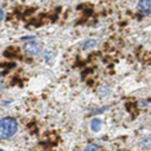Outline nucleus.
Instances as JSON below:
<instances>
[{
    "label": "nucleus",
    "instance_id": "nucleus-4",
    "mask_svg": "<svg viewBox=\"0 0 151 151\" xmlns=\"http://www.w3.org/2000/svg\"><path fill=\"white\" fill-rule=\"evenodd\" d=\"M101 126H102V121L98 118H94L91 120V123H90V128L94 133H97L99 131V129H101Z\"/></svg>",
    "mask_w": 151,
    "mask_h": 151
},
{
    "label": "nucleus",
    "instance_id": "nucleus-3",
    "mask_svg": "<svg viewBox=\"0 0 151 151\" xmlns=\"http://www.w3.org/2000/svg\"><path fill=\"white\" fill-rule=\"evenodd\" d=\"M137 10L142 15L151 14V0H139L137 3Z\"/></svg>",
    "mask_w": 151,
    "mask_h": 151
},
{
    "label": "nucleus",
    "instance_id": "nucleus-8",
    "mask_svg": "<svg viewBox=\"0 0 151 151\" xmlns=\"http://www.w3.org/2000/svg\"><path fill=\"white\" fill-rule=\"evenodd\" d=\"M106 110H108V106H104L103 108H100V109H96V110H94V111H92V114H94V115H97L98 113H103L104 111H106Z\"/></svg>",
    "mask_w": 151,
    "mask_h": 151
},
{
    "label": "nucleus",
    "instance_id": "nucleus-12",
    "mask_svg": "<svg viewBox=\"0 0 151 151\" xmlns=\"http://www.w3.org/2000/svg\"><path fill=\"white\" fill-rule=\"evenodd\" d=\"M0 151H4L3 149H1V148H0Z\"/></svg>",
    "mask_w": 151,
    "mask_h": 151
},
{
    "label": "nucleus",
    "instance_id": "nucleus-2",
    "mask_svg": "<svg viewBox=\"0 0 151 151\" xmlns=\"http://www.w3.org/2000/svg\"><path fill=\"white\" fill-rule=\"evenodd\" d=\"M24 50L28 55H30V56H35V55H37L40 53V51L42 50V45L40 44L39 42L37 41H30L28 42L24 45Z\"/></svg>",
    "mask_w": 151,
    "mask_h": 151
},
{
    "label": "nucleus",
    "instance_id": "nucleus-6",
    "mask_svg": "<svg viewBox=\"0 0 151 151\" xmlns=\"http://www.w3.org/2000/svg\"><path fill=\"white\" fill-rule=\"evenodd\" d=\"M140 144L142 147L151 148V136H146V137L142 138V140L140 141Z\"/></svg>",
    "mask_w": 151,
    "mask_h": 151
},
{
    "label": "nucleus",
    "instance_id": "nucleus-1",
    "mask_svg": "<svg viewBox=\"0 0 151 151\" xmlns=\"http://www.w3.org/2000/svg\"><path fill=\"white\" fill-rule=\"evenodd\" d=\"M18 123L13 117H5L0 120V139H7L16 135Z\"/></svg>",
    "mask_w": 151,
    "mask_h": 151
},
{
    "label": "nucleus",
    "instance_id": "nucleus-11",
    "mask_svg": "<svg viewBox=\"0 0 151 151\" xmlns=\"http://www.w3.org/2000/svg\"><path fill=\"white\" fill-rule=\"evenodd\" d=\"M1 78H2V74H1V72H0V80H1Z\"/></svg>",
    "mask_w": 151,
    "mask_h": 151
},
{
    "label": "nucleus",
    "instance_id": "nucleus-10",
    "mask_svg": "<svg viewBox=\"0 0 151 151\" xmlns=\"http://www.w3.org/2000/svg\"><path fill=\"white\" fill-rule=\"evenodd\" d=\"M12 100H10V101H3V103L2 104H9V103H11Z\"/></svg>",
    "mask_w": 151,
    "mask_h": 151
},
{
    "label": "nucleus",
    "instance_id": "nucleus-9",
    "mask_svg": "<svg viewBox=\"0 0 151 151\" xmlns=\"http://www.w3.org/2000/svg\"><path fill=\"white\" fill-rule=\"evenodd\" d=\"M3 18H4V11L0 8V22L3 20Z\"/></svg>",
    "mask_w": 151,
    "mask_h": 151
},
{
    "label": "nucleus",
    "instance_id": "nucleus-7",
    "mask_svg": "<svg viewBox=\"0 0 151 151\" xmlns=\"http://www.w3.org/2000/svg\"><path fill=\"white\" fill-rule=\"evenodd\" d=\"M98 149H99V147H98L97 144H95V143H91V144L86 146L85 149H83V151H98Z\"/></svg>",
    "mask_w": 151,
    "mask_h": 151
},
{
    "label": "nucleus",
    "instance_id": "nucleus-5",
    "mask_svg": "<svg viewBox=\"0 0 151 151\" xmlns=\"http://www.w3.org/2000/svg\"><path fill=\"white\" fill-rule=\"evenodd\" d=\"M95 44H96V40H95V39H88V40H86L85 43H83V46H81V48H83V50L89 49V48L94 47Z\"/></svg>",
    "mask_w": 151,
    "mask_h": 151
}]
</instances>
